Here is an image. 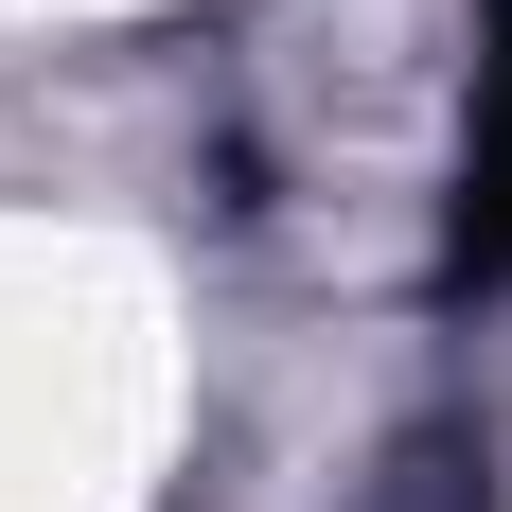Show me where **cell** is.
Listing matches in <instances>:
<instances>
[{
    "label": "cell",
    "mask_w": 512,
    "mask_h": 512,
    "mask_svg": "<svg viewBox=\"0 0 512 512\" xmlns=\"http://www.w3.org/2000/svg\"><path fill=\"white\" fill-rule=\"evenodd\" d=\"M460 248L512 265V53H495V106H477V195H460Z\"/></svg>",
    "instance_id": "1"
}]
</instances>
